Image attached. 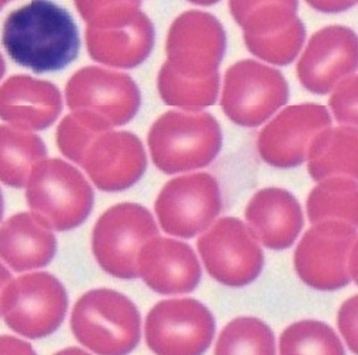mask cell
<instances>
[{"label": "cell", "instance_id": "cell-41", "mask_svg": "<svg viewBox=\"0 0 358 355\" xmlns=\"http://www.w3.org/2000/svg\"><path fill=\"white\" fill-rule=\"evenodd\" d=\"M134 2H140V0H134Z\"/></svg>", "mask_w": 358, "mask_h": 355}, {"label": "cell", "instance_id": "cell-16", "mask_svg": "<svg viewBox=\"0 0 358 355\" xmlns=\"http://www.w3.org/2000/svg\"><path fill=\"white\" fill-rule=\"evenodd\" d=\"M80 166L97 189L123 191L145 174L148 156L137 136L109 130L93 141Z\"/></svg>", "mask_w": 358, "mask_h": 355}, {"label": "cell", "instance_id": "cell-35", "mask_svg": "<svg viewBox=\"0 0 358 355\" xmlns=\"http://www.w3.org/2000/svg\"><path fill=\"white\" fill-rule=\"evenodd\" d=\"M0 354H34L29 342L13 337H0Z\"/></svg>", "mask_w": 358, "mask_h": 355}, {"label": "cell", "instance_id": "cell-17", "mask_svg": "<svg viewBox=\"0 0 358 355\" xmlns=\"http://www.w3.org/2000/svg\"><path fill=\"white\" fill-rule=\"evenodd\" d=\"M138 275L159 294H187L196 290L201 267L193 248L182 241L155 237L141 247Z\"/></svg>", "mask_w": 358, "mask_h": 355}, {"label": "cell", "instance_id": "cell-30", "mask_svg": "<svg viewBox=\"0 0 358 355\" xmlns=\"http://www.w3.org/2000/svg\"><path fill=\"white\" fill-rule=\"evenodd\" d=\"M306 41V27L300 20L293 27L266 38H244L247 49L256 57L275 66H287L297 57Z\"/></svg>", "mask_w": 358, "mask_h": 355}, {"label": "cell", "instance_id": "cell-18", "mask_svg": "<svg viewBox=\"0 0 358 355\" xmlns=\"http://www.w3.org/2000/svg\"><path fill=\"white\" fill-rule=\"evenodd\" d=\"M59 89L46 80L13 76L0 86V119L23 130H45L62 113Z\"/></svg>", "mask_w": 358, "mask_h": 355}, {"label": "cell", "instance_id": "cell-20", "mask_svg": "<svg viewBox=\"0 0 358 355\" xmlns=\"http://www.w3.org/2000/svg\"><path fill=\"white\" fill-rule=\"evenodd\" d=\"M86 45L93 60L112 67L133 68L150 56L155 46V27L140 10L117 24L86 27Z\"/></svg>", "mask_w": 358, "mask_h": 355}, {"label": "cell", "instance_id": "cell-5", "mask_svg": "<svg viewBox=\"0 0 358 355\" xmlns=\"http://www.w3.org/2000/svg\"><path fill=\"white\" fill-rule=\"evenodd\" d=\"M294 267L307 286L333 291L357 278L355 226L327 220L314 224L297 245Z\"/></svg>", "mask_w": 358, "mask_h": 355}, {"label": "cell", "instance_id": "cell-11", "mask_svg": "<svg viewBox=\"0 0 358 355\" xmlns=\"http://www.w3.org/2000/svg\"><path fill=\"white\" fill-rule=\"evenodd\" d=\"M148 347L163 355H199L208 349L216 323L210 310L192 298L156 304L146 318Z\"/></svg>", "mask_w": 358, "mask_h": 355}, {"label": "cell", "instance_id": "cell-32", "mask_svg": "<svg viewBox=\"0 0 358 355\" xmlns=\"http://www.w3.org/2000/svg\"><path fill=\"white\" fill-rule=\"evenodd\" d=\"M75 5L83 20L90 26L112 15L138 6L140 2H134V0L133 2L131 0H75Z\"/></svg>", "mask_w": 358, "mask_h": 355}, {"label": "cell", "instance_id": "cell-6", "mask_svg": "<svg viewBox=\"0 0 358 355\" xmlns=\"http://www.w3.org/2000/svg\"><path fill=\"white\" fill-rule=\"evenodd\" d=\"M159 236L150 211L140 204L113 205L97 220L92 244L99 266L113 277L131 280L138 275L141 247Z\"/></svg>", "mask_w": 358, "mask_h": 355}, {"label": "cell", "instance_id": "cell-33", "mask_svg": "<svg viewBox=\"0 0 358 355\" xmlns=\"http://www.w3.org/2000/svg\"><path fill=\"white\" fill-rule=\"evenodd\" d=\"M338 327L350 349L355 354L357 348V296L344 303L338 312Z\"/></svg>", "mask_w": 358, "mask_h": 355}, {"label": "cell", "instance_id": "cell-22", "mask_svg": "<svg viewBox=\"0 0 358 355\" xmlns=\"http://www.w3.org/2000/svg\"><path fill=\"white\" fill-rule=\"evenodd\" d=\"M358 134L354 126L327 127L320 131L308 147V173L315 182L330 177L357 179Z\"/></svg>", "mask_w": 358, "mask_h": 355}, {"label": "cell", "instance_id": "cell-38", "mask_svg": "<svg viewBox=\"0 0 358 355\" xmlns=\"http://www.w3.org/2000/svg\"><path fill=\"white\" fill-rule=\"evenodd\" d=\"M5 72H6V64H5V60H3L2 55H0V79L3 78Z\"/></svg>", "mask_w": 358, "mask_h": 355}, {"label": "cell", "instance_id": "cell-26", "mask_svg": "<svg viewBox=\"0 0 358 355\" xmlns=\"http://www.w3.org/2000/svg\"><path fill=\"white\" fill-rule=\"evenodd\" d=\"M220 87L219 73L206 79L183 78L166 61L157 78V89L163 101L182 109H201L217 100Z\"/></svg>", "mask_w": 358, "mask_h": 355}, {"label": "cell", "instance_id": "cell-4", "mask_svg": "<svg viewBox=\"0 0 358 355\" xmlns=\"http://www.w3.org/2000/svg\"><path fill=\"white\" fill-rule=\"evenodd\" d=\"M71 331L93 352L127 354L140 341V314L122 293L92 290L80 297L71 311Z\"/></svg>", "mask_w": 358, "mask_h": 355}, {"label": "cell", "instance_id": "cell-24", "mask_svg": "<svg viewBox=\"0 0 358 355\" xmlns=\"http://www.w3.org/2000/svg\"><path fill=\"white\" fill-rule=\"evenodd\" d=\"M299 0H230V10L244 38H266L300 22Z\"/></svg>", "mask_w": 358, "mask_h": 355}, {"label": "cell", "instance_id": "cell-9", "mask_svg": "<svg viewBox=\"0 0 358 355\" xmlns=\"http://www.w3.org/2000/svg\"><path fill=\"white\" fill-rule=\"evenodd\" d=\"M222 205L217 180L207 173H197L170 180L160 191L155 208L167 234L192 238L211 226Z\"/></svg>", "mask_w": 358, "mask_h": 355}, {"label": "cell", "instance_id": "cell-14", "mask_svg": "<svg viewBox=\"0 0 358 355\" xmlns=\"http://www.w3.org/2000/svg\"><path fill=\"white\" fill-rule=\"evenodd\" d=\"M330 126L331 117L324 106H290L260 133L259 153L273 167H297L307 159L313 138Z\"/></svg>", "mask_w": 358, "mask_h": 355}, {"label": "cell", "instance_id": "cell-28", "mask_svg": "<svg viewBox=\"0 0 358 355\" xmlns=\"http://www.w3.org/2000/svg\"><path fill=\"white\" fill-rule=\"evenodd\" d=\"M110 129L112 124L103 117L90 112L76 110L66 116L59 124L57 146L69 160L82 164L93 141Z\"/></svg>", "mask_w": 358, "mask_h": 355}, {"label": "cell", "instance_id": "cell-1", "mask_svg": "<svg viewBox=\"0 0 358 355\" xmlns=\"http://www.w3.org/2000/svg\"><path fill=\"white\" fill-rule=\"evenodd\" d=\"M2 45L9 57L34 73L57 72L75 61L80 36L71 15L52 0H31L3 23Z\"/></svg>", "mask_w": 358, "mask_h": 355}, {"label": "cell", "instance_id": "cell-8", "mask_svg": "<svg viewBox=\"0 0 358 355\" xmlns=\"http://www.w3.org/2000/svg\"><path fill=\"white\" fill-rule=\"evenodd\" d=\"M289 94V83L278 70L241 60L226 72L222 109L236 124L257 127L287 103Z\"/></svg>", "mask_w": 358, "mask_h": 355}, {"label": "cell", "instance_id": "cell-25", "mask_svg": "<svg viewBox=\"0 0 358 355\" xmlns=\"http://www.w3.org/2000/svg\"><path fill=\"white\" fill-rule=\"evenodd\" d=\"M307 212L311 224L338 220L357 226V182L350 177H330L310 193Z\"/></svg>", "mask_w": 358, "mask_h": 355}, {"label": "cell", "instance_id": "cell-23", "mask_svg": "<svg viewBox=\"0 0 358 355\" xmlns=\"http://www.w3.org/2000/svg\"><path fill=\"white\" fill-rule=\"evenodd\" d=\"M48 156L39 136L15 126H0V182L20 189L33 167Z\"/></svg>", "mask_w": 358, "mask_h": 355}, {"label": "cell", "instance_id": "cell-3", "mask_svg": "<svg viewBox=\"0 0 358 355\" xmlns=\"http://www.w3.org/2000/svg\"><path fill=\"white\" fill-rule=\"evenodd\" d=\"M26 187L33 215L57 231L79 227L93 208L94 194L83 174L59 159L36 164Z\"/></svg>", "mask_w": 358, "mask_h": 355}, {"label": "cell", "instance_id": "cell-34", "mask_svg": "<svg viewBox=\"0 0 358 355\" xmlns=\"http://www.w3.org/2000/svg\"><path fill=\"white\" fill-rule=\"evenodd\" d=\"M307 3L323 13H341L351 9L357 0H307Z\"/></svg>", "mask_w": 358, "mask_h": 355}, {"label": "cell", "instance_id": "cell-10", "mask_svg": "<svg viewBox=\"0 0 358 355\" xmlns=\"http://www.w3.org/2000/svg\"><path fill=\"white\" fill-rule=\"evenodd\" d=\"M208 274L229 287L253 282L264 266V254L250 229L234 217H224L197 241Z\"/></svg>", "mask_w": 358, "mask_h": 355}, {"label": "cell", "instance_id": "cell-21", "mask_svg": "<svg viewBox=\"0 0 358 355\" xmlns=\"http://www.w3.org/2000/svg\"><path fill=\"white\" fill-rule=\"evenodd\" d=\"M56 250L52 229L33 212H19L0 226V259L15 271L48 266Z\"/></svg>", "mask_w": 358, "mask_h": 355}, {"label": "cell", "instance_id": "cell-36", "mask_svg": "<svg viewBox=\"0 0 358 355\" xmlns=\"http://www.w3.org/2000/svg\"><path fill=\"white\" fill-rule=\"evenodd\" d=\"M10 281H12L10 273L2 264H0V301H2V294ZM0 312H2V310H0Z\"/></svg>", "mask_w": 358, "mask_h": 355}, {"label": "cell", "instance_id": "cell-39", "mask_svg": "<svg viewBox=\"0 0 358 355\" xmlns=\"http://www.w3.org/2000/svg\"><path fill=\"white\" fill-rule=\"evenodd\" d=\"M3 210H5V203H3L2 191H0V220H2V217H3Z\"/></svg>", "mask_w": 358, "mask_h": 355}, {"label": "cell", "instance_id": "cell-27", "mask_svg": "<svg viewBox=\"0 0 358 355\" xmlns=\"http://www.w3.org/2000/svg\"><path fill=\"white\" fill-rule=\"evenodd\" d=\"M216 354H275L274 334L259 318L241 317L227 324L216 345Z\"/></svg>", "mask_w": 358, "mask_h": 355}, {"label": "cell", "instance_id": "cell-7", "mask_svg": "<svg viewBox=\"0 0 358 355\" xmlns=\"http://www.w3.org/2000/svg\"><path fill=\"white\" fill-rule=\"evenodd\" d=\"M67 307L64 287L49 273H33L12 280L0 301L8 327L31 340L53 334L63 323Z\"/></svg>", "mask_w": 358, "mask_h": 355}, {"label": "cell", "instance_id": "cell-2", "mask_svg": "<svg viewBox=\"0 0 358 355\" xmlns=\"http://www.w3.org/2000/svg\"><path fill=\"white\" fill-rule=\"evenodd\" d=\"M153 163L166 174L208 166L222 150L223 134L210 113L167 112L149 131Z\"/></svg>", "mask_w": 358, "mask_h": 355}, {"label": "cell", "instance_id": "cell-42", "mask_svg": "<svg viewBox=\"0 0 358 355\" xmlns=\"http://www.w3.org/2000/svg\"><path fill=\"white\" fill-rule=\"evenodd\" d=\"M2 6H3V5H0V9H2Z\"/></svg>", "mask_w": 358, "mask_h": 355}, {"label": "cell", "instance_id": "cell-12", "mask_svg": "<svg viewBox=\"0 0 358 355\" xmlns=\"http://www.w3.org/2000/svg\"><path fill=\"white\" fill-rule=\"evenodd\" d=\"M226 43V31L217 17L189 10L178 16L169 30L167 63L183 78L206 79L219 73Z\"/></svg>", "mask_w": 358, "mask_h": 355}, {"label": "cell", "instance_id": "cell-40", "mask_svg": "<svg viewBox=\"0 0 358 355\" xmlns=\"http://www.w3.org/2000/svg\"><path fill=\"white\" fill-rule=\"evenodd\" d=\"M8 2H10V0H0V5H3V3H8Z\"/></svg>", "mask_w": 358, "mask_h": 355}, {"label": "cell", "instance_id": "cell-13", "mask_svg": "<svg viewBox=\"0 0 358 355\" xmlns=\"http://www.w3.org/2000/svg\"><path fill=\"white\" fill-rule=\"evenodd\" d=\"M69 108L94 113L112 127L129 123L140 109V90L134 80L103 67H85L66 86Z\"/></svg>", "mask_w": 358, "mask_h": 355}, {"label": "cell", "instance_id": "cell-29", "mask_svg": "<svg viewBox=\"0 0 358 355\" xmlns=\"http://www.w3.org/2000/svg\"><path fill=\"white\" fill-rule=\"evenodd\" d=\"M280 352L284 355L344 354V347L331 327L315 319H304L284 330L280 337Z\"/></svg>", "mask_w": 358, "mask_h": 355}, {"label": "cell", "instance_id": "cell-31", "mask_svg": "<svg viewBox=\"0 0 358 355\" xmlns=\"http://www.w3.org/2000/svg\"><path fill=\"white\" fill-rule=\"evenodd\" d=\"M357 75L344 78L330 99V106L337 122L354 127L357 124Z\"/></svg>", "mask_w": 358, "mask_h": 355}, {"label": "cell", "instance_id": "cell-19", "mask_svg": "<svg viewBox=\"0 0 358 355\" xmlns=\"http://www.w3.org/2000/svg\"><path fill=\"white\" fill-rule=\"evenodd\" d=\"M245 220L256 240L275 252L292 247L304 224L300 203L282 189L256 193L247 204Z\"/></svg>", "mask_w": 358, "mask_h": 355}, {"label": "cell", "instance_id": "cell-15", "mask_svg": "<svg viewBox=\"0 0 358 355\" xmlns=\"http://www.w3.org/2000/svg\"><path fill=\"white\" fill-rule=\"evenodd\" d=\"M355 67L357 34L344 26H329L313 34L299 61L297 73L308 92L327 94Z\"/></svg>", "mask_w": 358, "mask_h": 355}, {"label": "cell", "instance_id": "cell-37", "mask_svg": "<svg viewBox=\"0 0 358 355\" xmlns=\"http://www.w3.org/2000/svg\"><path fill=\"white\" fill-rule=\"evenodd\" d=\"M189 2L196 3V5H201V6H210V5L220 2V0H189Z\"/></svg>", "mask_w": 358, "mask_h": 355}]
</instances>
